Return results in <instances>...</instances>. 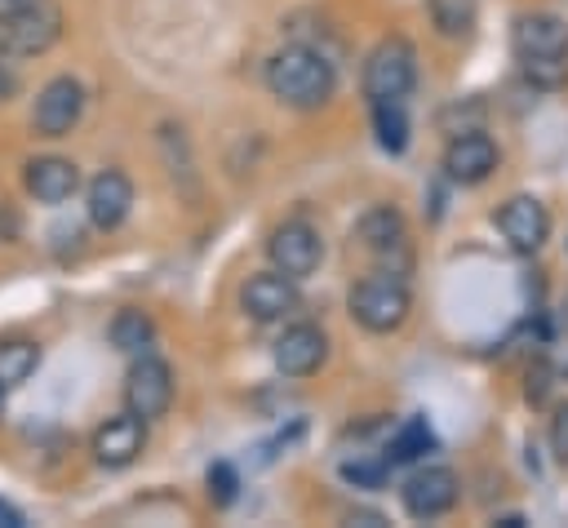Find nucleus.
<instances>
[{
	"mask_svg": "<svg viewBox=\"0 0 568 528\" xmlns=\"http://www.w3.org/2000/svg\"><path fill=\"white\" fill-rule=\"evenodd\" d=\"M457 493L462 488H457V475L448 466H422V470H413L404 479L399 506H404L408 519H439V515H448L457 506Z\"/></svg>",
	"mask_w": 568,
	"mask_h": 528,
	"instance_id": "8",
	"label": "nucleus"
},
{
	"mask_svg": "<svg viewBox=\"0 0 568 528\" xmlns=\"http://www.w3.org/2000/svg\"><path fill=\"white\" fill-rule=\"evenodd\" d=\"M524 75L537 84V89H559L568 84V53H550V58H519Z\"/></svg>",
	"mask_w": 568,
	"mask_h": 528,
	"instance_id": "23",
	"label": "nucleus"
},
{
	"mask_svg": "<svg viewBox=\"0 0 568 528\" xmlns=\"http://www.w3.org/2000/svg\"><path fill=\"white\" fill-rule=\"evenodd\" d=\"M142 448H146V422L129 408L120 417H106L93 430V461L106 466V470H124L129 461H138Z\"/></svg>",
	"mask_w": 568,
	"mask_h": 528,
	"instance_id": "12",
	"label": "nucleus"
},
{
	"mask_svg": "<svg viewBox=\"0 0 568 528\" xmlns=\"http://www.w3.org/2000/svg\"><path fill=\"white\" fill-rule=\"evenodd\" d=\"M430 448H435V435H430L426 417H408L404 426L390 430V439H386V461H390V466H404V461L426 457Z\"/></svg>",
	"mask_w": 568,
	"mask_h": 528,
	"instance_id": "19",
	"label": "nucleus"
},
{
	"mask_svg": "<svg viewBox=\"0 0 568 528\" xmlns=\"http://www.w3.org/2000/svg\"><path fill=\"white\" fill-rule=\"evenodd\" d=\"M22 182H27V191H31L40 204H62V200H71L75 186H80V169H75V160H67V155H36V160H27Z\"/></svg>",
	"mask_w": 568,
	"mask_h": 528,
	"instance_id": "17",
	"label": "nucleus"
},
{
	"mask_svg": "<svg viewBox=\"0 0 568 528\" xmlns=\"http://www.w3.org/2000/svg\"><path fill=\"white\" fill-rule=\"evenodd\" d=\"M266 257H271L275 271L293 275V280H306V275H315V266H320V257H324V240H320V231H315L311 222L288 217V222H280V226L271 231Z\"/></svg>",
	"mask_w": 568,
	"mask_h": 528,
	"instance_id": "5",
	"label": "nucleus"
},
{
	"mask_svg": "<svg viewBox=\"0 0 568 528\" xmlns=\"http://www.w3.org/2000/svg\"><path fill=\"white\" fill-rule=\"evenodd\" d=\"M297 280L293 275H284V271H257V275H248L244 280V288H240V306L253 315V319H284V315H293L297 311Z\"/></svg>",
	"mask_w": 568,
	"mask_h": 528,
	"instance_id": "13",
	"label": "nucleus"
},
{
	"mask_svg": "<svg viewBox=\"0 0 568 528\" xmlns=\"http://www.w3.org/2000/svg\"><path fill=\"white\" fill-rule=\"evenodd\" d=\"M173 404V368L155 355H138L133 368L124 373V408L138 413L142 422L164 417Z\"/></svg>",
	"mask_w": 568,
	"mask_h": 528,
	"instance_id": "6",
	"label": "nucleus"
},
{
	"mask_svg": "<svg viewBox=\"0 0 568 528\" xmlns=\"http://www.w3.org/2000/svg\"><path fill=\"white\" fill-rule=\"evenodd\" d=\"M546 435H550V453H555L559 461H568V404H555Z\"/></svg>",
	"mask_w": 568,
	"mask_h": 528,
	"instance_id": "26",
	"label": "nucleus"
},
{
	"mask_svg": "<svg viewBox=\"0 0 568 528\" xmlns=\"http://www.w3.org/2000/svg\"><path fill=\"white\" fill-rule=\"evenodd\" d=\"M355 235H359V244L386 266V271H404L408 266V231H404V217L390 209V204H377V209H368L359 222H355Z\"/></svg>",
	"mask_w": 568,
	"mask_h": 528,
	"instance_id": "9",
	"label": "nucleus"
},
{
	"mask_svg": "<svg viewBox=\"0 0 568 528\" xmlns=\"http://www.w3.org/2000/svg\"><path fill=\"white\" fill-rule=\"evenodd\" d=\"M62 35V9L53 0H36L31 9L0 22V58H36L53 49Z\"/></svg>",
	"mask_w": 568,
	"mask_h": 528,
	"instance_id": "4",
	"label": "nucleus"
},
{
	"mask_svg": "<svg viewBox=\"0 0 568 528\" xmlns=\"http://www.w3.org/2000/svg\"><path fill=\"white\" fill-rule=\"evenodd\" d=\"M497 160H501L497 142H493L488 133H479V129H462V133H453V142L444 146V173H448L453 182H462V186H479L484 177H493Z\"/></svg>",
	"mask_w": 568,
	"mask_h": 528,
	"instance_id": "10",
	"label": "nucleus"
},
{
	"mask_svg": "<svg viewBox=\"0 0 568 528\" xmlns=\"http://www.w3.org/2000/svg\"><path fill=\"white\" fill-rule=\"evenodd\" d=\"M36 368H40V346L36 342H27V337H4L0 342V382H4V390L22 386Z\"/></svg>",
	"mask_w": 568,
	"mask_h": 528,
	"instance_id": "20",
	"label": "nucleus"
},
{
	"mask_svg": "<svg viewBox=\"0 0 568 528\" xmlns=\"http://www.w3.org/2000/svg\"><path fill=\"white\" fill-rule=\"evenodd\" d=\"M0 417H4V382H0Z\"/></svg>",
	"mask_w": 568,
	"mask_h": 528,
	"instance_id": "31",
	"label": "nucleus"
},
{
	"mask_svg": "<svg viewBox=\"0 0 568 528\" xmlns=\"http://www.w3.org/2000/svg\"><path fill=\"white\" fill-rule=\"evenodd\" d=\"M550 377H555V373H550V364H532V368H528V399H532V404H541V399H546Z\"/></svg>",
	"mask_w": 568,
	"mask_h": 528,
	"instance_id": "27",
	"label": "nucleus"
},
{
	"mask_svg": "<svg viewBox=\"0 0 568 528\" xmlns=\"http://www.w3.org/2000/svg\"><path fill=\"white\" fill-rule=\"evenodd\" d=\"M0 524L4 528H22V510H13L9 501H0Z\"/></svg>",
	"mask_w": 568,
	"mask_h": 528,
	"instance_id": "29",
	"label": "nucleus"
},
{
	"mask_svg": "<svg viewBox=\"0 0 568 528\" xmlns=\"http://www.w3.org/2000/svg\"><path fill=\"white\" fill-rule=\"evenodd\" d=\"M266 89L284 102V106H297V111H315L333 98L337 89V71L333 62L311 49V44H284L271 62H266Z\"/></svg>",
	"mask_w": 568,
	"mask_h": 528,
	"instance_id": "1",
	"label": "nucleus"
},
{
	"mask_svg": "<svg viewBox=\"0 0 568 528\" xmlns=\"http://www.w3.org/2000/svg\"><path fill=\"white\" fill-rule=\"evenodd\" d=\"M36 0H0V22L4 18H13V13H22V9H31Z\"/></svg>",
	"mask_w": 568,
	"mask_h": 528,
	"instance_id": "30",
	"label": "nucleus"
},
{
	"mask_svg": "<svg viewBox=\"0 0 568 528\" xmlns=\"http://www.w3.org/2000/svg\"><path fill=\"white\" fill-rule=\"evenodd\" d=\"M417 84V49L404 35H386L364 58V93L373 102H404Z\"/></svg>",
	"mask_w": 568,
	"mask_h": 528,
	"instance_id": "3",
	"label": "nucleus"
},
{
	"mask_svg": "<svg viewBox=\"0 0 568 528\" xmlns=\"http://www.w3.org/2000/svg\"><path fill=\"white\" fill-rule=\"evenodd\" d=\"M84 209L98 231H115L133 209V182L120 169H102L84 191Z\"/></svg>",
	"mask_w": 568,
	"mask_h": 528,
	"instance_id": "15",
	"label": "nucleus"
},
{
	"mask_svg": "<svg viewBox=\"0 0 568 528\" xmlns=\"http://www.w3.org/2000/svg\"><path fill=\"white\" fill-rule=\"evenodd\" d=\"M346 306H351V319L359 328H368V333H395L408 319L413 297H408V284L395 271H373V275H364V280L351 284Z\"/></svg>",
	"mask_w": 568,
	"mask_h": 528,
	"instance_id": "2",
	"label": "nucleus"
},
{
	"mask_svg": "<svg viewBox=\"0 0 568 528\" xmlns=\"http://www.w3.org/2000/svg\"><path fill=\"white\" fill-rule=\"evenodd\" d=\"M275 368L284 377H311L324 359H328V337L320 324H288L280 337H275V351H271Z\"/></svg>",
	"mask_w": 568,
	"mask_h": 528,
	"instance_id": "14",
	"label": "nucleus"
},
{
	"mask_svg": "<svg viewBox=\"0 0 568 528\" xmlns=\"http://www.w3.org/2000/svg\"><path fill=\"white\" fill-rule=\"evenodd\" d=\"M386 475H390L386 453H382V457H355V461H342V479L355 484V488H382Z\"/></svg>",
	"mask_w": 568,
	"mask_h": 528,
	"instance_id": "24",
	"label": "nucleus"
},
{
	"mask_svg": "<svg viewBox=\"0 0 568 528\" xmlns=\"http://www.w3.org/2000/svg\"><path fill=\"white\" fill-rule=\"evenodd\" d=\"M430 22L444 40H466L475 31V0H430Z\"/></svg>",
	"mask_w": 568,
	"mask_h": 528,
	"instance_id": "22",
	"label": "nucleus"
},
{
	"mask_svg": "<svg viewBox=\"0 0 568 528\" xmlns=\"http://www.w3.org/2000/svg\"><path fill=\"white\" fill-rule=\"evenodd\" d=\"M13 93H18V75H13V71L0 62V102H9Z\"/></svg>",
	"mask_w": 568,
	"mask_h": 528,
	"instance_id": "28",
	"label": "nucleus"
},
{
	"mask_svg": "<svg viewBox=\"0 0 568 528\" xmlns=\"http://www.w3.org/2000/svg\"><path fill=\"white\" fill-rule=\"evenodd\" d=\"M497 231L515 253H537L550 235V213L537 195H510L497 209Z\"/></svg>",
	"mask_w": 568,
	"mask_h": 528,
	"instance_id": "11",
	"label": "nucleus"
},
{
	"mask_svg": "<svg viewBox=\"0 0 568 528\" xmlns=\"http://www.w3.org/2000/svg\"><path fill=\"white\" fill-rule=\"evenodd\" d=\"M106 333H111V346L124 351V355H146L151 342H155V324H151V315H146V311H133V306L115 311V319H111Z\"/></svg>",
	"mask_w": 568,
	"mask_h": 528,
	"instance_id": "18",
	"label": "nucleus"
},
{
	"mask_svg": "<svg viewBox=\"0 0 568 528\" xmlns=\"http://www.w3.org/2000/svg\"><path fill=\"white\" fill-rule=\"evenodd\" d=\"M373 133H377V146L399 155L408 146V115H404V102H373Z\"/></svg>",
	"mask_w": 568,
	"mask_h": 528,
	"instance_id": "21",
	"label": "nucleus"
},
{
	"mask_svg": "<svg viewBox=\"0 0 568 528\" xmlns=\"http://www.w3.org/2000/svg\"><path fill=\"white\" fill-rule=\"evenodd\" d=\"M510 44H515V58L568 53V22L559 13H524V18H515Z\"/></svg>",
	"mask_w": 568,
	"mask_h": 528,
	"instance_id": "16",
	"label": "nucleus"
},
{
	"mask_svg": "<svg viewBox=\"0 0 568 528\" xmlns=\"http://www.w3.org/2000/svg\"><path fill=\"white\" fill-rule=\"evenodd\" d=\"M235 488H240L235 466H231V461H213V466H209V497H213L217 506H231V501H235Z\"/></svg>",
	"mask_w": 568,
	"mask_h": 528,
	"instance_id": "25",
	"label": "nucleus"
},
{
	"mask_svg": "<svg viewBox=\"0 0 568 528\" xmlns=\"http://www.w3.org/2000/svg\"><path fill=\"white\" fill-rule=\"evenodd\" d=\"M84 115V89L75 75H53L31 106V129L40 138H67Z\"/></svg>",
	"mask_w": 568,
	"mask_h": 528,
	"instance_id": "7",
	"label": "nucleus"
}]
</instances>
